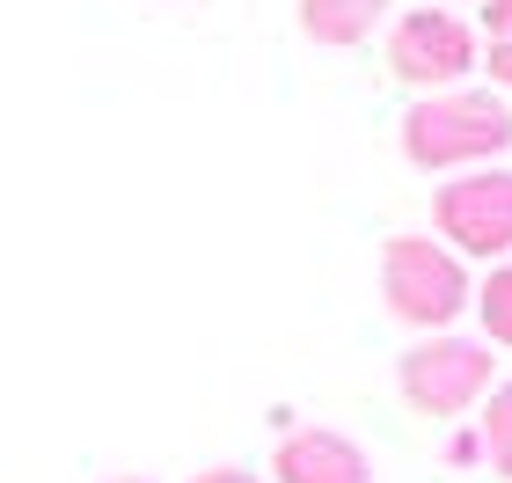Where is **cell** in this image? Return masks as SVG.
I'll list each match as a JSON object with an SVG mask.
<instances>
[{"label": "cell", "instance_id": "1", "mask_svg": "<svg viewBox=\"0 0 512 483\" xmlns=\"http://www.w3.org/2000/svg\"><path fill=\"white\" fill-rule=\"evenodd\" d=\"M505 147H512V103L491 88H439L403 110V161L425 176L491 169Z\"/></svg>", "mask_w": 512, "mask_h": 483}, {"label": "cell", "instance_id": "7", "mask_svg": "<svg viewBox=\"0 0 512 483\" xmlns=\"http://www.w3.org/2000/svg\"><path fill=\"white\" fill-rule=\"evenodd\" d=\"M395 0H300V37L322 44V52H352L388 22Z\"/></svg>", "mask_w": 512, "mask_h": 483}, {"label": "cell", "instance_id": "8", "mask_svg": "<svg viewBox=\"0 0 512 483\" xmlns=\"http://www.w3.org/2000/svg\"><path fill=\"white\" fill-rule=\"evenodd\" d=\"M476 410H483V418H476V447H483V462H491L498 476H512V381H498Z\"/></svg>", "mask_w": 512, "mask_h": 483}, {"label": "cell", "instance_id": "4", "mask_svg": "<svg viewBox=\"0 0 512 483\" xmlns=\"http://www.w3.org/2000/svg\"><path fill=\"white\" fill-rule=\"evenodd\" d=\"M483 59L476 30L454 8H403L388 22V74L417 88V96H439V88H469Z\"/></svg>", "mask_w": 512, "mask_h": 483}, {"label": "cell", "instance_id": "12", "mask_svg": "<svg viewBox=\"0 0 512 483\" xmlns=\"http://www.w3.org/2000/svg\"><path fill=\"white\" fill-rule=\"evenodd\" d=\"M447 462H454V469H469V462H483L476 432H454V440H447Z\"/></svg>", "mask_w": 512, "mask_h": 483}, {"label": "cell", "instance_id": "3", "mask_svg": "<svg viewBox=\"0 0 512 483\" xmlns=\"http://www.w3.org/2000/svg\"><path fill=\"white\" fill-rule=\"evenodd\" d=\"M395 388H403V403L417 418H461V410H476L498 388V359L483 337L439 330V337H417L395 359Z\"/></svg>", "mask_w": 512, "mask_h": 483}, {"label": "cell", "instance_id": "9", "mask_svg": "<svg viewBox=\"0 0 512 483\" xmlns=\"http://www.w3.org/2000/svg\"><path fill=\"white\" fill-rule=\"evenodd\" d=\"M476 322H483V344H505L512 352V257L483 271V286H476Z\"/></svg>", "mask_w": 512, "mask_h": 483}, {"label": "cell", "instance_id": "14", "mask_svg": "<svg viewBox=\"0 0 512 483\" xmlns=\"http://www.w3.org/2000/svg\"><path fill=\"white\" fill-rule=\"evenodd\" d=\"M110 483H154V476H110Z\"/></svg>", "mask_w": 512, "mask_h": 483}, {"label": "cell", "instance_id": "5", "mask_svg": "<svg viewBox=\"0 0 512 483\" xmlns=\"http://www.w3.org/2000/svg\"><path fill=\"white\" fill-rule=\"evenodd\" d=\"M432 242H447L461 264L483 257V264H505L512 257V169H469V176H447L432 191Z\"/></svg>", "mask_w": 512, "mask_h": 483}, {"label": "cell", "instance_id": "15", "mask_svg": "<svg viewBox=\"0 0 512 483\" xmlns=\"http://www.w3.org/2000/svg\"><path fill=\"white\" fill-rule=\"evenodd\" d=\"M425 8H432V0H425Z\"/></svg>", "mask_w": 512, "mask_h": 483}, {"label": "cell", "instance_id": "13", "mask_svg": "<svg viewBox=\"0 0 512 483\" xmlns=\"http://www.w3.org/2000/svg\"><path fill=\"white\" fill-rule=\"evenodd\" d=\"M191 483H264V476H256V469H235V462H227V469H198Z\"/></svg>", "mask_w": 512, "mask_h": 483}, {"label": "cell", "instance_id": "6", "mask_svg": "<svg viewBox=\"0 0 512 483\" xmlns=\"http://www.w3.org/2000/svg\"><path fill=\"white\" fill-rule=\"evenodd\" d=\"M271 483H374V462L337 425H293L271 447Z\"/></svg>", "mask_w": 512, "mask_h": 483}, {"label": "cell", "instance_id": "11", "mask_svg": "<svg viewBox=\"0 0 512 483\" xmlns=\"http://www.w3.org/2000/svg\"><path fill=\"white\" fill-rule=\"evenodd\" d=\"M483 37H491V44L512 37V0H483Z\"/></svg>", "mask_w": 512, "mask_h": 483}, {"label": "cell", "instance_id": "10", "mask_svg": "<svg viewBox=\"0 0 512 483\" xmlns=\"http://www.w3.org/2000/svg\"><path fill=\"white\" fill-rule=\"evenodd\" d=\"M476 66L491 74V96L512 103V37H505V44H483V59H476Z\"/></svg>", "mask_w": 512, "mask_h": 483}, {"label": "cell", "instance_id": "2", "mask_svg": "<svg viewBox=\"0 0 512 483\" xmlns=\"http://www.w3.org/2000/svg\"><path fill=\"white\" fill-rule=\"evenodd\" d=\"M381 301L395 322H410V330H454L461 308L476 301V279H469V264L454 257L447 242H432V235H388L381 242Z\"/></svg>", "mask_w": 512, "mask_h": 483}]
</instances>
